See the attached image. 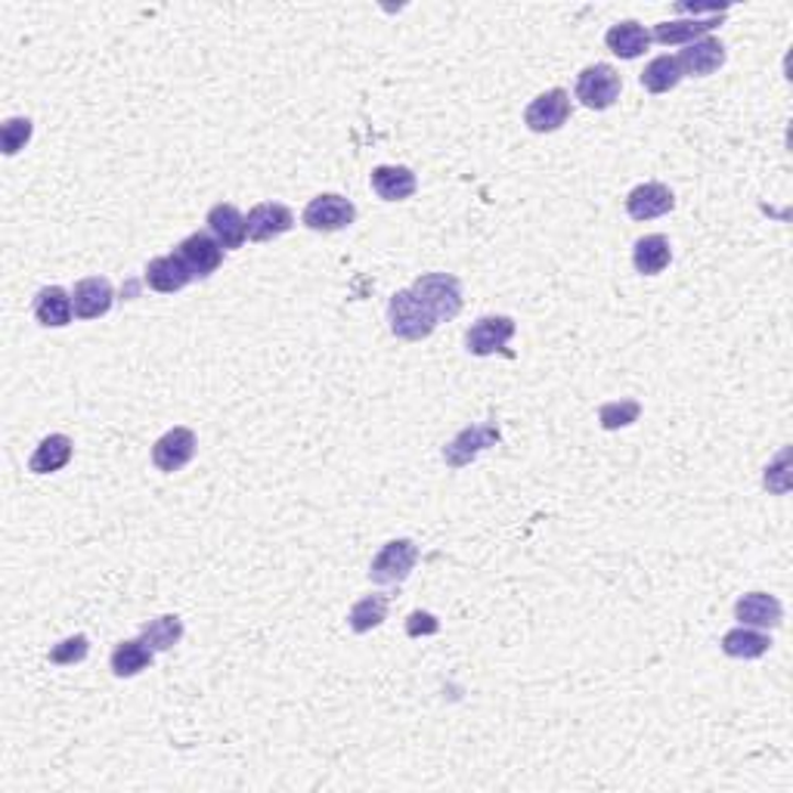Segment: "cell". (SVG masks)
<instances>
[{
	"label": "cell",
	"instance_id": "23",
	"mask_svg": "<svg viewBox=\"0 0 793 793\" xmlns=\"http://www.w3.org/2000/svg\"><path fill=\"white\" fill-rule=\"evenodd\" d=\"M669 261H673V249H669V239L664 233L642 235L632 245V267L642 276H660L669 267Z\"/></svg>",
	"mask_w": 793,
	"mask_h": 793
},
{
	"label": "cell",
	"instance_id": "13",
	"mask_svg": "<svg viewBox=\"0 0 793 793\" xmlns=\"http://www.w3.org/2000/svg\"><path fill=\"white\" fill-rule=\"evenodd\" d=\"M679 69L682 74H691V78H706V74L720 72L725 66V44L720 37H698L682 47V54L676 56Z\"/></svg>",
	"mask_w": 793,
	"mask_h": 793
},
{
	"label": "cell",
	"instance_id": "4",
	"mask_svg": "<svg viewBox=\"0 0 793 793\" xmlns=\"http://www.w3.org/2000/svg\"><path fill=\"white\" fill-rule=\"evenodd\" d=\"M301 220L313 233H338L357 220V205L350 198L338 196V193H320V196L307 202Z\"/></svg>",
	"mask_w": 793,
	"mask_h": 793
},
{
	"label": "cell",
	"instance_id": "14",
	"mask_svg": "<svg viewBox=\"0 0 793 793\" xmlns=\"http://www.w3.org/2000/svg\"><path fill=\"white\" fill-rule=\"evenodd\" d=\"M177 254L196 279H208L223 264V249L211 233H193L177 245Z\"/></svg>",
	"mask_w": 793,
	"mask_h": 793
},
{
	"label": "cell",
	"instance_id": "2",
	"mask_svg": "<svg viewBox=\"0 0 793 793\" xmlns=\"http://www.w3.org/2000/svg\"><path fill=\"white\" fill-rule=\"evenodd\" d=\"M410 289L422 304H428V310L437 317V323L456 320L462 313V304H466L462 283L452 273H425V276L415 279Z\"/></svg>",
	"mask_w": 793,
	"mask_h": 793
},
{
	"label": "cell",
	"instance_id": "19",
	"mask_svg": "<svg viewBox=\"0 0 793 793\" xmlns=\"http://www.w3.org/2000/svg\"><path fill=\"white\" fill-rule=\"evenodd\" d=\"M369 183L381 202H406L418 189V181L406 164H379V168H372Z\"/></svg>",
	"mask_w": 793,
	"mask_h": 793
},
{
	"label": "cell",
	"instance_id": "25",
	"mask_svg": "<svg viewBox=\"0 0 793 793\" xmlns=\"http://www.w3.org/2000/svg\"><path fill=\"white\" fill-rule=\"evenodd\" d=\"M772 648V639L766 630H754V627H735L722 635V651L725 657L735 660H757L766 651Z\"/></svg>",
	"mask_w": 793,
	"mask_h": 793
},
{
	"label": "cell",
	"instance_id": "24",
	"mask_svg": "<svg viewBox=\"0 0 793 793\" xmlns=\"http://www.w3.org/2000/svg\"><path fill=\"white\" fill-rule=\"evenodd\" d=\"M152 660H156V651L149 648L143 639H127V642L115 645L112 657H108V667L118 679H134L143 669L152 667Z\"/></svg>",
	"mask_w": 793,
	"mask_h": 793
},
{
	"label": "cell",
	"instance_id": "27",
	"mask_svg": "<svg viewBox=\"0 0 793 793\" xmlns=\"http://www.w3.org/2000/svg\"><path fill=\"white\" fill-rule=\"evenodd\" d=\"M140 639H143L146 645L156 651V654L171 651L183 639V620L177 613H162V617H156V620L143 623Z\"/></svg>",
	"mask_w": 793,
	"mask_h": 793
},
{
	"label": "cell",
	"instance_id": "26",
	"mask_svg": "<svg viewBox=\"0 0 793 793\" xmlns=\"http://www.w3.org/2000/svg\"><path fill=\"white\" fill-rule=\"evenodd\" d=\"M682 69H679V62H676V56H654L648 66H645V72H642V88L648 93H669L676 91L679 84H682Z\"/></svg>",
	"mask_w": 793,
	"mask_h": 793
},
{
	"label": "cell",
	"instance_id": "29",
	"mask_svg": "<svg viewBox=\"0 0 793 793\" xmlns=\"http://www.w3.org/2000/svg\"><path fill=\"white\" fill-rule=\"evenodd\" d=\"M642 415V403L639 400H611V403H601L598 406V422L605 432H620V428H630L632 422H639Z\"/></svg>",
	"mask_w": 793,
	"mask_h": 793
},
{
	"label": "cell",
	"instance_id": "6",
	"mask_svg": "<svg viewBox=\"0 0 793 793\" xmlns=\"http://www.w3.org/2000/svg\"><path fill=\"white\" fill-rule=\"evenodd\" d=\"M503 440V432H499V425L496 422H484V425H469V428H462V432L452 437L450 444L444 447V462L450 466V469H466L471 466L481 452H487L490 447H496Z\"/></svg>",
	"mask_w": 793,
	"mask_h": 793
},
{
	"label": "cell",
	"instance_id": "5",
	"mask_svg": "<svg viewBox=\"0 0 793 793\" xmlns=\"http://www.w3.org/2000/svg\"><path fill=\"white\" fill-rule=\"evenodd\" d=\"M418 564V545L413 540H391L379 549L369 564V579L379 586H394L410 577Z\"/></svg>",
	"mask_w": 793,
	"mask_h": 793
},
{
	"label": "cell",
	"instance_id": "11",
	"mask_svg": "<svg viewBox=\"0 0 793 793\" xmlns=\"http://www.w3.org/2000/svg\"><path fill=\"white\" fill-rule=\"evenodd\" d=\"M72 304L78 320H100L115 304V289H112V283H108L106 276L78 279L72 289Z\"/></svg>",
	"mask_w": 793,
	"mask_h": 793
},
{
	"label": "cell",
	"instance_id": "12",
	"mask_svg": "<svg viewBox=\"0 0 793 793\" xmlns=\"http://www.w3.org/2000/svg\"><path fill=\"white\" fill-rule=\"evenodd\" d=\"M728 13H713V16H682V19H673V22H660V25H654V32H651V41H657V44H664V47H676V44H691V41H698V37H706L716 25L725 22Z\"/></svg>",
	"mask_w": 793,
	"mask_h": 793
},
{
	"label": "cell",
	"instance_id": "15",
	"mask_svg": "<svg viewBox=\"0 0 793 793\" xmlns=\"http://www.w3.org/2000/svg\"><path fill=\"white\" fill-rule=\"evenodd\" d=\"M146 286L152 291H162V295H174V291H183L196 276L189 273V267L183 264V257L177 252L174 254H162V257H152L146 264L143 273Z\"/></svg>",
	"mask_w": 793,
	"mask_h": 793
},
{
	"label": "cell",
	"instance_id": "22",
	"mask_svg": "<svg viewBox=\"0 0 793 793\" xmlns=\"http://www.w3.org/2000/svg\"><path fill=\"white\" fill-rule=\"evenodd\" d=\"M72 452L74 444L69 434H47L35 447V452H32L28 471H32V474H54V471H62L72 462Z\"/></svg>",
	"mask_w": 793,
	"mask_h": 793
},
{
	"label": "cell",
	"instance_id": "10",
	"mask_svg": "<svg viewBox=\"0 0 793 793\" xmlns=\"http://www.w3.org/2000/svg\"><path fill=\"white\" fill-rule=\"evenodd\" d=\"M291 227H295V215H291L289 205H283V202H261L245 215V230H249L252 242L279 239V235L289 233Z\"/></svg>",
	"mask_w": 793,
	"mask_h": 793
},
{
	"label": "cell",
	"instance_id": "8",
	"mask_svg": "<svg viewBox=\"0 0 793 793\" xmlns=\"http://www.w3.org/2000/svg\"><path fill=\"white\" fill-rule=\"evenodd\" d=\"M518 325L512 317H499V313H490L481 317L478 323L471 325L469 335H466V347L474 357H493V354H505V344L515 338Z\"/></svg>",
	"mask_w": 793,
	"mask_h": 793
},
{
	"label": "cell",
	"instance_id": "17",
	"mask_svg": "<svg viewBox=\"0 0 793 793\" xmlns=\"http://www.w3.org/2000/svg\"><path fill=\"white\" fill-rule=\"evenodd\" d=\"M205 223H208V233L215 235L217 242H220V249H227V252L242 249L245 239H249L245 215L230 202H217L215 208L208 211V217H205Z\"/></svg>",
	"mask_w": 793,
	"mask_h": 793
},
{
	"label": "cell",
	"instance_id": "32",
	"mask_svg": "<svg viewBox=\"0 0 793 793\" xmlns=\"http://www.w3.org/2000/svg\"><path fill=\"white\" fill-rule=\"evenodd\" d=\"M440 630V623H437V617L428 611H415L410 613V623H406V632L410 635H434V632Z\"/></svg>",
	"mask_w": 793,
	"mask_h": 793
},
{
	"label": "cell",
	"instance_id": "7",
	"mask_svg": "<svg viewBox=\"0 0 793 793\" xmlns=\"http://www.w3.org/2000/svg\"><path fill=\"white\" fill-rule=\"evenodd\" d=\"M571 122V93L564 88L540 93L537 100H530V106L524 108V125L533 134H555Z\"/></svg>",
	"mask_w": 793,
	"mask_h": 793
},
{
	"label": "cell",
	"instance_id": "31",
	"mask_svg": "<svg viewBox=\"0 0 793 793\" xmlns=\"http://www.w3.org/2000/svg\"><path fill=\"white\" fill-rule=\"evenodd\" d=\"M32 134H35L32 118H7L3 127H0V149H3V156H10V159H13L19 149H25V146H28Z\"/></svg>",
	"mask_w": 793,
	"mask_h": 793
},
{
	"label": "cell",
	"instance_id": "30",
	"mask_svg": "<svg viewBox=\"0 0 793 793\" xmlns=\"http://www.w3.org/2000/svg\"><path fill=\"white\" fill-rule=\"evenodd\" d=\"M88 654H91V639L84 632H78V635H69V639L56 642L47 657L56 667H74V664H84Z\"/></svg>",
	"mask_w": 793,
	"mask_h": 793
},
{
	"label": "cell",
	"instance_id": "28",
	"mask_svg": "<svg viewBox=\"0 0 793 793\" xmlns=\"http://www.w3.org/2000/svg\"><path fill=\"white\" fill-rule=\"evenodd\" d=\"M384 620H388V598L384 595H366L347 611V627L357 635L379 630Z\"/></svg>",
	"mask_w": 793,
	"mask_h": 793
},
{
	"label": "cell",
	"instance_id": "16",
	"mask_svg": "<svg viewBox=\"0 0 793 793\" xmlns=\"http://www.w3.org/2000/svg\"><path fill=\"white\" fill-rule=\"evenodd\" d=\"M735 617L740 627H754V630H778L784 620V608L775 595L769 593H747L740 595L735 605Z\"/></svg>",
	"mask_w": 793,
	"mask_h": 793
},
{
	"label": "cell",
	"instance_id": "18",
	"mask_svg": "<svg viewBox=\"0 0 793 793\" xmlns=\"http://www.w3.org/2000/svg\"><path fill=\"white\" fill-rule=\"evenodd\" d=\"M676 208V196L667 183H642L627 196V211L632 220H654V217L669 215Z\"/></svg>",
	"mask_w": 793,
	"mask_h": 793
},
{
	"label": "cell",
	"instance_id": "21",
	"mask_svg": "<svg viewBox=\"0 0 793 793\" xmlns=\"http://www.w3.org/2000/svg\"><path fill=\"white\" fill-rule=\"evenodd\" d=\"M605 47L620 59H639L651 47V32L635 19H623V22L608 28Z\"/></svg>",
	"mask_w": 793,
	"mask_h": 793
},
{
	"label": "cell",
	"instance_id": "9",
	"mask_svg": "<svg viewBox=\"0 0 793 793\" xmlns=\"http://www.w3.org/2000/svg\"><path fill=\"white\" fill-rule=\"evenodd\" d=\"M196 450H198L196 432L177 425V428L164 432L162 437L156 440V447H152V462H156V469L164 471V474H174V471L186 469V466L193 462Z\"/></svg>",
	"mask_w": 793,
	"mask_h": 793
},
{
	"label": "cell",
	"instance_id": "1",
	"mask_svg": "<svg viewBox=\"0 0 793 793\" xmlns=\"http://www.w3.org/2000/svg\"><path fill=\"white\" fill-rule=\"evenodd\" d=\"M388 325L400 342H425V338H432L434 329L440 323L428 310V304H422L415 298L413 289H400L388 301Z\"/></svg>",
	"mask_w": 793,
	"mask_h": 793
},
{
	"label": "cell",
	"instance_id": "20",
	"mask_svg": "<svg viewBox=\"0 0 793 793\" xmlns=\"http://www.w3.org/2000/svg\"><path fill=\"white\" fill-rule=\"evenodd\" d=\"M35 320L44 329H62L74 320V304L72 295L62 289V286H44V289L35 295Z\"/></svg>",
	"mask_w": 793,
	"mask_h": 793
},
{
	"label": "cell",
	"instance_id": "3",
	"mask_svg": "<svg viewBox=\"0 0 793 793\" xmlns=\"http://www.w3.org/2000/svg\"><path fill=\"white\" fill-rule=\"evenodd\" d=\"M620 91H623L620 72L613 66H608V62H595V66H586L577 74V91L574 93H577V100L586 108L605 112V108H611L620 100Z\"/></svg>",
	"mask_w": 793,
	"mask_h": 793
}]
</instances>
